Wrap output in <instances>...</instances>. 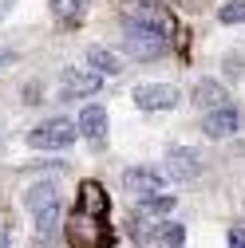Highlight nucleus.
Wrapping results in <instances>:
<instances>
[{"label": "nucleus", "instance_id": "1", "mask_svg": "<svg viewBox=\"0 0 245 248\" xmlns=\"http://www.w3.org/2000/svg\"><path fill=\"white\" fill-rule=\"evenodd\" d=\"M24 205L32 209L36 221V240L44 248H52L59 240V229H64V201H59V185L55 181H36L32 189L24 193Z\"/></svg>", "mask_w": 245, "mask_h": 248}, {"label": "nucleus", "instance_id": "2", "mask_svg": "<svg viewBox=\"0 0 245 248\" xmlns=\"http://www.w3.org/2000/svg\"><path fill=\"white\" fill-rule=\"evenodd\" d=\"M122 47H127L135 59H162L170 51V32L155 24H135L127 20L122 24Z\"/></svg>", "mask_w": 245, "mask_h": 248}, {"label": "nucleus", "instance_id": "3", "mask_svg": "<svg viewBox=\"0 0 245 248\" xmlns=\"http://www.w3.org/2000/svg\"><path fill=\"white\" fill-rule=\"evenodd\" d=\"M75 138H79V130H75L71 118H48V122H40V126H32L28 146L40 150V154H55V150H71Z\"/></svg>", "mask_w": 245, "mask_h": 248}, {"label": "nucleus", "instance_id": "4", "mask_svg": "<svg viewBox=\"0 0 245 248\" xmlns=\"http://www.w3.org/2000/svg\"><path fill=\"white\" fill-rule=\"evenodd\" d=\"M71 244L75 248H111V221L107 217H91V213H75L71 217Z\"/></svg>", "mask_w": 245, "mask_h": 248}, {"label": "nucleus", "instance_id": "5", "mask_svg": "<svg viewBox=\"0 0 245 248\" xmlns=\"http://www.w3.org/2000/svg\"><path fill=\"white\" fill-rule=\"evenodd\" d=\"M202 170H206V162H202L198 150H190V146H170L166 150V177L170 181H198Z\"/></svg>", "mask_w": 245, "mask_h": 248}, {"label": "nucleus", "instance_id": "6", "mask_svg": "<svg viewBox=\"0 0 245 248\" xmlns=\"http://www.w3.org/2000/svg\"><path fill=\"white\" fill-rule=\"evenodd\" d=\"M135 103H139V110H146V114L174 110V107H178V87H170V83H139V87H135Z\"/></svg>", "mask_w": 245, "mask_h": 248}, {"label": "nucleus", "instance_id": "7", "mask_svg": "<svg viewBox=\"0 0 245 248\" xmlns=\"http://www.w3.org/2000/svg\"><path fill=\"white\" fill-rule=\"evenodd\" d=\"M59 95L64 99H83V95H95V91L103 87V75H95V71H83V67H64L59 71Z\"/></svg>", "mask_w": 245, "mask_h": 248}, {"label": "nucleus", "instance_id": "8", "mask_svg": "<svg viewBox=\"0 0 245 248\" xmlns=\"http://www.w3.org/2000/svg\"><path fill=\"white\" fill-rule=\"evenodd\" d=\"M122 185H127V193H135L142 201L150 193H162V170H155V166H131L127 173H122Z\"/></svg>", "mask_w": 245, "mask_h": 248}, {"label": "nucleus", "instance_id": "9", "mask_svg": "<svg viewBox=\"0 0 245 248\" xmlns=\"http://www.w3.org/2000/svg\"><path fill=\"white\" fill-rule=\"evenodd\" d=\"M75 130L83 134L87 146L103 150V146H107V110H103V107H83V110H79V122H75Z\"/></svg>", "mask_w": 245, "mask_h": 248}, {"label": "nucleus", "instance_id": "10", "mask_svg": "<svg viewBox=\"0 0 245 248\" xmlns=\"http://www.w3.org/2000/svg\"><path fill=\"white\" fill-rule=\"evenodd\" d=\"M237 126H241V114L233 107H218V110H206L202 114L206 138H229V134H237Z\"/></svg>", "mask_w": 245, "mask_h": 248}, {"label": "nucleus", "instance_id": "11", "mask_svg": "<svg viewBox=\"0 0 245 248\" xmlns=\"http://www.w3.org/2000/svg\"><path fill=\"white\" fill-rule=\"evenodd\" d=\"M194 103H198L202 110H218V107H229V103H226V87H222L218 79H202V83L194 87Z\"/></svg>", "mask_w": 245, "mask_h": 248}, {"label": "nucleus", "instance_id": "12", "mask_svg": "<svg viewBox=\"0 0 245 248\" xmlns=\"http://www.w3.org/2000/svg\"><path fill=\"white\" fill-rule=\"evenodd\" d=\"M87 67L95 71V75H119L122 71V59L115 55V51H107V47H87Z\"/></svg>", "mask_w": 245, "mask_h": 248}, {"label": "nucleus", "instance_id": "13", "mask_svg": "<svg viewBox=\"0 0 245 248\" xmlns=\"http://www.w3.org/2000/svg\"><path fill=\"white\" fill-rule=\"evenodd\" d=\"M52 4V16L64 24V28H75L83 20V8H87V0H48Z\"/></svg>", "mask_w": 245, "mask_h": 248}, {"label": "nucleus", "instance_id": "14", "mask_svg": "<svg viewBox=\"0 0 245 248\" xmlns=\"http://www.w3.org/2000/svg\"><path fill=\"white\" fill-rule=\"evenodd\" d=\"M182 240H186V225H178V221H158L155 244H162V248H182Z\"/></svg>", "mask_w": 245, "mask_h": 248}, {"label": "nucleus", "instance_id": "15", "mask_svg": "<svg viewBox=\"0 0 245 248\" xmlns=\"http://www.w3.org/2000/svg\"><path fill=\"white\" fill-rule=\"evenodd\" d=\"M139 213L166 217V213H174V197H166V193H150V197H142V201H139Z\"/></svg>", "mask_w": 245, "mask_h": 248}, {"label": "nucleus", "instance_id": "16", "mask_svg": "<svg viewBox=\"0 0 245 248\" xmlns=\"http://www.w3.org/2000/svg\"><path fill=\"white\" fill-rule=\"evenodd\" d=\"M222 24H245V0H229L226 8H218Z\"/></svg>", "mask_w": 245, "mask_h": 248}, {"label": "nucleus", "instance_id": "17", "mask_svg": "<svg viewBox=\"0 0 245 248\" xmlns=\"http://www.w3.org/2000/svg\"><path fill=\"white\" fill-rule=\"evenodd\" d=\"M229 248H245V229H229Z\"/></svg>", "mask_w": 245, "mask_h": 248}, {"label": "nucleus", "instance_id": "18", "mask_svg": "<svg viewBox=\"0 0 245 248\" xmlns=\"http://www.w3.org/2000/svg\"><path fill=\"white\" fill-rule=\"evenodd\" d=\"M12 8H16V0H0V20H4V16L12 12Z\"/></svg>", "mask_w": 245, "mask_h": 248}, {"label": "nucleus", "instance_id": "19", "mask_svg": "<svg viewBox=\"0 0 245 248\" xmlns=\"http://www.w3.org/2000/svg\"><path fill=\"white\" fill-rule=\"evenodd\" d=\"M12 59H16L12 51H0V67H8V63H12Z\"/></svg>", "mask_w": 245, "mask_h": 248}, {"label": "nucleus", "instance_id": "20", "mask_svg": "<svg viewBox=\"0 0 245 248\" xmlns=\"http://www.w3.org/2000/svg\"><path fill=\"white\" fill-rule=\"evenodd\" d=\"M0 248H8V232L4 229H0Z\"/></svg>", "mask_w": 245, "mask_h": 248}, {"label": "nucleus", "instance_id": "21", "mask_svg": "<svg viewBox=\"0 0 245 248\" xmlns=\"http://www.w3.org/2000/svg\"><path fill=\"white\" fill-rule=\"evenodd\" d=\"M198 4H202V0H190V8H198Z\"/></svg>", "mask_w": 245, "mask_h": 248}]
</instances>
